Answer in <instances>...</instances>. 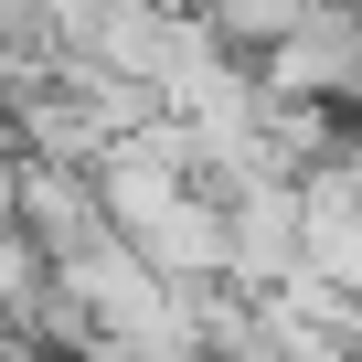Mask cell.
I'll use <instances>...</instances> for the list:
<instances>
[{
    "label": "cell",
    "instance_id": "obj_1",
    "mask_svg": "<svg viewBox=\"0 0 362 362\" xmlns=\"http://www.w3.org/2000/svg\"><path fill=\"white\" fill-rule=\"evenodd\" d=\"M309 267V181H288V170H267V181H245L235 192V288H288Z\"/></svg>",
    "mask_w": 362,
    "mask_h": 362
},
{
    "label": "cell",
    "instance_id": "obj_2",
    "mask_svg": "<svg viewBox=\"0 0 362 362\" xmlns=\"http://www.w3.org/2000/svg\"><path fill=\"white\" fill-rule=\"evenodd\" d=\"M256 64H267L277 96H330V107H351V75H362V0H320V11H309L277 54H256Z\"/></svg>",
    "mask_w": 362,
    "mask_h": 362
},
{
    "label": "cell",
    "instance_id": "obj_3",
    "mask_svg": "<svg viewBox=\"0 0 362 362\" xmlns=\"http://www.w3.org/2000/svg\"><path fill=\"white\" fill-rule=\"evenodd\" d=\"M22 224L64 256V245H86V235H107L117 214H107V192H96V160H54V149H22Z\"/></svg>",
    "mask_w": 362,
    "mask_h": 362
},
{
    "label": "cell",
    "instance_id": "obj_4",
    "mask_svg": "<svg viewBox=\"0 0 362 362\" xmlns=\"http://www.w3.org/2000/svg\"><path fill=\"white\" fill-rule=\"evenodd\" d=\"M54 298H64V256H54L33 224H11V235H0V320H11V330H33Z\"/></svg>",
    "mask_w": 362,
    "mask_h": 362
},
{
    "label": "cell",
    "instance_id": "obj_5",
    "mask_svg": "<svg viewBox=\"0 0 362 362\" xmlns=\"http://www.w3.org/2000/svg\"><path fill=\"white\" fill-rule=\"evenodd\" d=\"M192 11H203V22L235 43V54H277V43H288V33L320 11V0H192Z\"/></svg>",
    "mask_w": 362,
    "mask_h": 362
},
{
    "label": "cell",
    "instance_id": "obj_6",
    "mask_svg": "<svg viewBox=\"0 0 362 362\" xmlns=\"http://www.w3.org/2000/svg\"><path fill=\"white\" fill-rule=\"evenodd\" d=\"M11 224H22V139L0 128V235H11Z\"/></svg>",
    "mask_w": 362,
    "mask_h": 362
},
{
    "label": "cell",
    "instance_id": "obj_7",
    "mask_svg": "<svg viewBox=\"0 0 362 362\" xmlns=\"http://www.w3.org/2000/svg\"><path fill=\"white\" fill-rule=\"evenodd\" d=\"M203 362H214V351H203Z\"/></svg>",
    "mask_w": 362,
    "mask_h": 362
}]
</instances>
